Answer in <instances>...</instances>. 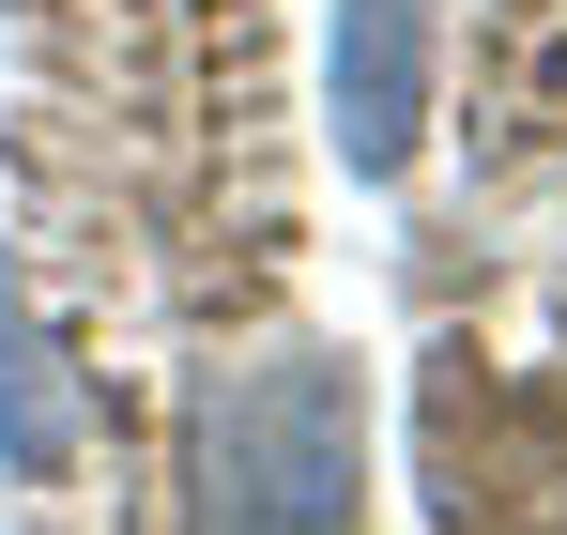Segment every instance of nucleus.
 I'll list each match as a JSON object with an SVG mask.
<instances>
[{"label": "nucleus", "instance_id": "obj_1", "mask_svg": "<svg viewBox=\"0 0 567 535\" xmlns=\"http://www.w3.org/2000/svg\"><path fill=\"white\" fill-rule=\"evenodd\" d=\"M353 367L338 353H261L199 398V505L215 521H338L353 505Z\"/></svg>", "mask_w": 567, "mask_h": 535}, {"label": "nucleus", "instance_id": "obj_2", "mask_svg": "<svg viewBox=\"0 0 567 535\" xmlns=\"http://www.w3.org/2000/svg\"><path fill=\"white\" fill-rule=\"evenodd\" d=\"M430 123V0H338V154L399 169Z\"/></svg>", "mask_w": 567, "mask_h": 535}, {"label": "nucleus", "instance_id": "obj_3", "mask_svg": "<svg viewBox=\"0 0 567 535\" xmlns=\"http://www.w3.org/2000/svg\"><path fill=\"white\" fill-rule=\"evenodd\" d=\"M62 353H47V322H31V291L0 275V459L16 474H62Z\"/></svg>", "mask_w": 567, "mask_h": 535}]
</instances>
